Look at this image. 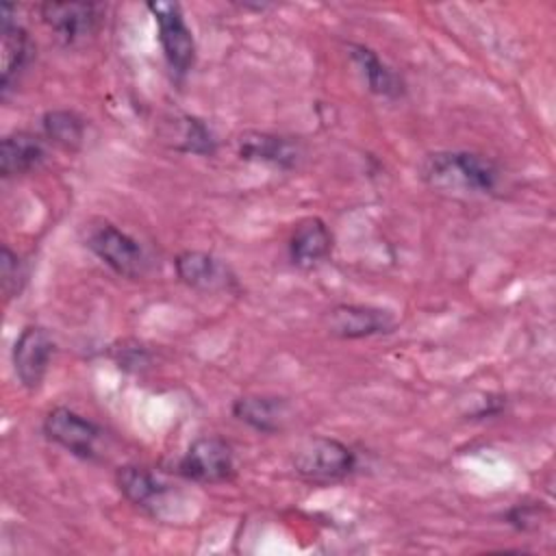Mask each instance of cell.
<instances>
[{
  "mask_svg": "<svg viewBox=\"0 0 556 556\" xmlns=\"http://www.w3.org/2000/svg\"><path fill=\"white\" fill-rule=\"evenodd\" d=\"M421 178L447 193H491L500 182V169L482 154L467 150L432 152L421 163Z\"/></svg>",
  "mask_w": 556,
  "mask_h": 556,
  "instance_id": "6da1fadb",
  "label": "cell"
},
{
  "mask_svg": "<svg viewBox=\"0 0 556 556\" xmlns=\"http://www.w3.org/2000/svg\"><path fill=\"white\" fill-rule=\"evenodd\" d=\"M356 467V454L343 441L332 437H313L298 447L293 469L300 478L313 484L337 482L350 476Z\"/></svg>",
  "mask_w": 556,
  "mask_h": 556,
  "instance_id": "7a4b0ae2",
  "label": "cell"
},
{
  "mask_svg": "<svg viewBox=\"0 0 556 556\" xmlns=\"http://www.w3.org/2000/svg\"><path fill=\"white\" fill-rule=\"evenodd\" d=\"M87 248L117 276L139 278L148 271L150 261L139 241L109 222L89 228Z\"/></svg>",
  "mask_w": 556,
  "mask_h": 556,
  "instance_id": "3957f363",
  "label": "cell"
},
{
  "mask_svg": "<svg viewBox=\"0 0 556 556\" xmlns=\"http://www.w3.org/2000/svg\"><path fill=\"white\" fill-rule=\"evenodd\" d=\"M146 9L152 13L159 26V41L169 70L176 76H185L195 61V39L185 22L178 2H148Z\"/></svg>",
  "mask_w": 556,
  "mask_h": 556,
  "instance_id": "277c9868",
  "label": "cell"
},
{
  "mask_svg": "<svg viewBox=\"0 0 556 556\" xmlns=\"http://www.w3.org/2000/svg\"><path fill=\"white\" fill-rule=\"evenodd\" d=\"M178 473L204 484L230 480L235 473V454L230 443L222 437L195 439L178 460Z\"/></svg>",
  "mask_w": 556,
  "mask_h": 556,
  "instance_id": "5b68a950",
  "label": "cell"
},
{
  "mask_svg": "<svg viewBox=\"0 0 556 556\" xmlns=\"http://www.w3.org/2000/svg\"><path fill=\"white\" fill-rule=\"evenodd\" d=\"M43 434L78 458H98V441L102 437V428L72 408L56 406L48 410L43 417Z\"/></svg>",
  "mask_w": 556,
  "mask_h": 556,
  "instance_id": "8992f818",
  "label": "cell"
},
{
  "mask_svg": "<svg viewBox=\"0 0 556 556\" xmlns=\"http://www.w3.org/2000/svg\"><path fill=\"white\" fill-rule=\"evenodd\" d=\"M54 354V339L41 326H26L13 343V369L20 384L28 391L41 387Z\"/></svg>",
  "mask_w": 556,
  "mask_h": 556,
  "instance_id": "52a82bcc",
  "label": "cell"
},
{
  "mask_svg": "<svg viewBox=\"0 0 556 556\" xmlns=\"http://www.w3.org/2000/svg\"><path fill=\"white\" fill-rule=\"evenodd\" d=\"M178 278L198 291H232L237 289V276L235 271L217 256L208 252L187 250L180 252L174 261Z\"/></svg>",
  "mask_w": 556,
  "mask_h": 556,
  "instance_id": "ba28073f",
  "label": "cell"
},
{
  "mask_svg": "<svg viewBox=\"0 0 556 556\" xmlns=\"http://www.w3.org/2000/svg\"><path fill=\"white\" fill-rule=\"evenodd\" d=\"M39 15L67 46L87 39L98 26V7L91 2H43L39 4Z\"/></svg>",
  "mask_w": 556,
  "mask_h": 556,
  "instance_id": "9c48e42d",
  "label": "cell"
},
{
  "mask_svg": "<svg viewBox=\"0 0 556 556\" xmlns=\"http://www.w3.org/2000/svg\"><path fill=\"white\" fill-rule=\"evenodd\" d=\"M328 332L341 339H363L380 332H389L395 319L389 311L365 304H339L326 315Z\"/></svg>",
  "mask_w": 556,
  "mask_h": 556,
  "instance_id": "30bf717a",
  "label": "cell"
},
{
  "mask_svg": "<svg viewBox=\"0 0 556 556\" xmlns=\"http://www.w3.org/2000/svg\"><path fill=\"white\" fill-rule=\"evenodd\" d=\"M15 4H2L0 17H2V28H0V56H2V72H0V89L2 96L11 89V83L17 78V74L28 65L35 48L30 43L28 33L17 24L13 17Z\"/></svg>",
  "mask_w": 556,
  "mask_h": 556,
  "instance_id": "8fae6325",
  "label": "cell"
},
{
  "mask_svg": "<svg viewBox=\"0 0 556 556\" xmlns=\"http://www.w3.org/2000/svg\"><path fill=\"white\" fill-rule=\"evenodd\" d=\"M332 250V235L324 219L306 217L302 219L289 239L291 263L300 269H311L328 258Z\"/></svg>",
  "mask_w": 556,
  "mask_h": 556,
  "instance_id": "7c38bea8",
  "label": "cell"
},
{
  "mask_svg": "<svg viewBox=\"0 0 556 556\" xmlns=\"http://www.w3.org/2000/svg\"><path fill=\"white\" fill-rule=\"evenodd\" d=\"M232 415L256 432H280L289 421V402L276 395H243L232 404Z\"/></svg>",
  "mask_w": 556,
  "mask_h": 556,
  "instance_id": "4fadbf2b",
  "label": "cell"
},
{
  "mask_svg": "<svg viewBox=\"0 0 556 556\" xmlns=\"http://www.w3.org/2000/svg\"><path fill=\"white\" fill-rule=\"evenodd\" d=\"M239 156L245 161L269 163L280 169H293L300 161V146L280 135L245 132L239 137Z\"/></svg>",
  "mask_w": 556,
  "mask_h": 556,
  "instance_id": "5bb4252c",
  "label": "cell"
},
{
  "mask_svg": "<svg viewBox=\"0 0 556 556\" xmlns=\"http://www.w3.org/2000/svg\"><path fill=\"white\" fill-rule=\"evenodd\" d=\"M46 161V148L30 132L7 135L0 143V174L4 178L28 174Z\"/></svg>",
  "mask_w": 556,
  "mask_h": 556,
  "instance_id": "9a60e30c",
  "label": "cell"
},
{
  "mask_svg": "<svg viewBox=\"0 0 556 556\" xmlns=\"http://www.w3.org/2000/svg\"><path fill=\"white\" fill-rule=\"evenodd\" d=\"M115 480H117L122 495L130 504L156 515V508L163 502L167 484L159 482L152 471H148L146 467H139V465H126V467L117 469Z\"/></svg>",
  "mask_w": 556,
  "mask_h": 556,
  "instance_id": "2e32d148",
  "label": "cell"
},
{
  "mask_svg": "<svg viewBox=\"0 0 556 556\" xmlns=\"http://www.w3.org/2000/svg\"><path fill=\"white\" fill-rule=\"evenodd\" d=\"M348 50L371 93L382 98H400L404 93L402 78L371 48L363 43H350Z\"/></svg>",
  "mask_w": 556,
  "mask_h": 556,
  "instance_id": "e0dca14e",
  "label": "cell"
},
{
  "mask_svg": "<svg viewBox=\"0 0 556 556\" xmlns=\"http://www.w3.org/2000/svg\"><path fill=\"white\" fill-rule=\"evenodd\" d=\"M167 139H174L172 141L174 150L200 154V156H208L217 148L208 126L193 115H178L174 119V135H169Z\"/></svg>",
  "mask_w": 556,
  "mask_h": 556,
  "instance_id": "ac0fdd59",
  "label": "cell"
},
{
  "mask_svg": "<svg viewBox=\"0 0 556 556\" xmlns=\"http://www.w3.org/2000/svg\"><path fill=\"white\" fill-rule=\"evenodd\" d=\"M41 130L52 143L76 150L85 139V119L74 111H48L41 117Z\"/></svg>",
  "mask_w": 556,
  "mask_h": 556,
  "instance_id": "d6986e66",
  "label": "cell"
},
{
  "mask_svg": "<svg viewBox=\"0 0 556 556\" xmlns=\"http://www.w3.org/2000/svg\"><path fill=\"white\" fill-rule=\"evenodd\" d=\"M24 280H26V271H24L20 256L4 245L2 256H0V282H2L4 295L7 298L17 295L22 291Z\"/></svg>",
  "mask_w": 556,
  "mask_h": 556,
  "instance_id": "ffe728a7",
  "label": "cell"
}]
</instances>
